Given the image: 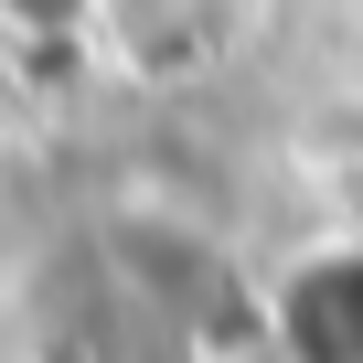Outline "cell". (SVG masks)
<instances>
[{"mask_svg":"<svg viewBox=\"0 0 363 363\" xmlns=\"http://www.w3.org/2000/svg\"><path fill=\"white\" fill-rule=\"evenodd\" d=\"M267 22V0H86V33L139 86H203L225 75Z\"/></svg>","mask_w":363,"mask_h":363,"instance_id":"cell-1","label":"cell"}]
</instances>
